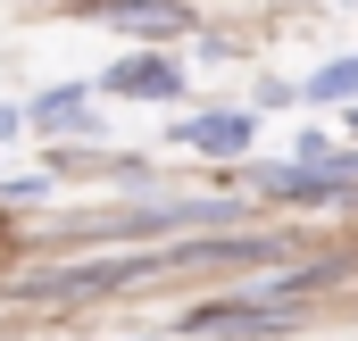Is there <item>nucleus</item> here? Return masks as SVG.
Instances as JSON below:
<instances>
[{"mask_svg": "<svg viewBox=\"0 0 358 341\" xmlns=\"http://www.w3.org/2000/svg\"><path fill=\"white\" fill-rule=\"evenodd\" d=\"M250 183H259L267 200H283V208H350V200H358V175H342V167H308V159L259 167Z\"/></svg>", "mask_w": 358, "mask_h": 341, "instance_id": "1", "label": "nucleus"}, {"mask_svg": "<svg viewBox=\"0 0 358 341\" xmlns=\"http://www.w3.org/2000/svg\"><path fill=\"white\" fill-rule=\"evenodd\" d=\"M142 275H167V250H150V258H100V266H59V275H34L25 291H34V300H100V291L142 283Z\"/></svg>", "mask_w": 358, "mask_h": 341, "instance_id": "2", "label": "nucleus"}, {"mask_svg": "<svg viewBox=\"0 0 358 341\" xmlns=\"http://www.w3.org/2000/svg\"><path fill=\"white\" fill-rule=\"evenodd\" d=\"M100 92H108V100H150V108H167V100H183V67L167 50H125V59L100 75Z\"/></svg>", "mask_w": 358, "mask_h": 341, "instance_id": "3", "label": "nucleus"}, {"mask_svg": "<svg viewBox=\"0 0 358 341\" xmlns=\"http://www.w3.org/2000/svg\"><path fill=\"white\" fill-rule=\"evenodd\" d=\"M176 142L200 159H242L259 142V108H192V117H176Z\"/></svg>", "mask_w": 358, "mask_h": 341, "instance_id": "4", "label": "nucleus"}, {"mask_svg": "<svg viewBox=\"0 0 358 341\" xmlns=\"http://www.w3.org/2000/svg\"><path fill=\"white\" fill-rule=\"evenodd\" d=\"M76 8L125 25V34H142V42H176V34H192V8H183V0H76Z\"/></svg>", "mask_w": 358, "mask_h": 341, "instance_id": "5", "label": "nucleus"}, {"mask_svg": "<svg viewBox=\"0 0 358 341\" xmlns=\"http://www.w3.org/2000/svg\"><path fill=\"white\" fill-rule=\"evenodd\" d=\"M25 125H34V133H76V142H92V133H100L92 84H59V92H42V100H25Z\"/></svg>", "mask_w": 358, "mask_h": 341, "instance_id": "6", "label": "nucleus"}, {"mask_svg": "<svg viewBox=\"0 0 358 341\" xmlns=\"http://www.w3.org/2000/svg\"><path fill=\"white\" fill-rule=\"evenodd\" d=\"M300 100H308V108H358V50L325 59V67L300 84Z\"/></svg>", "mask_w": 358, "mask_h": 341, "instance_id": "7", "label": "nucleus"}, {"mask_svg": "<svg viewBox=\"0 0 358 341\" xmlns=\"http://www.w3.org/2000/svg\"><path fill=\"white\" fill-rule=\"evenodd\" d=\"M292 159H308V167H342V175H358V150H350V142H334L325 125H308V133L292 142Z\"/></svg>", "mask_w": 358, "mask_h": 341, "instance_id": "8", "label": "nucleus"}, {"mask_svg": "<svg viewBox=\"0 0 358 341\" xmlns=\"http://www.w3.org/2000/svg\"><path fill=\"white\" fill-rule=\"evenodd\" d=\"M8 133H25V108H0V142H8Z\"/></svg>", "mask_w": 358, "mask_h": 341, "instance_id": "9", "label": "nucleus"}, {"mask_svg": "<svg viewBox=\"0 0 358 341\" xmlns=\"http://www.w3.org/2000/svg\"><path fill=\"white\" fill-rule=\"evenodd\" d=\"M350 133H358V108H350Z\"/></svg>", "mask_w": 358, "mask_h": 341, "instance_id": "10", "label": "nucleus"}]
</instances>
